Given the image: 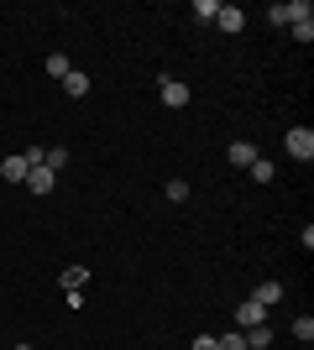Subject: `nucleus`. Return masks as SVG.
<instances>
[{"instance_id": "16", "label": "nucleus", "mask_w": 314, "mask_h": 350, "mask_svg": "<svg viewBox=\"0 0 314 350\" xmlns=\"http://www.w3.org/2000/svg\"><path fill=\"white\" fill-rule=\"evenodd\" d=\"M215 350H246V340H241V329H231V335L215 340Z\"/></svg>"}, {"instance_id": "21", "label": "nucleus", "mask_w": 314, "mask_h": 350, "mask_svg": "<svg viewBox=\"0 0 314 350\" xmlns=\"http://www.w3.org/2000/svg\"><path fill=\"white\" fill-rule=\"evenodd\" d=\"M11 350H31V345H11Z\"/></svg>"}, {"instance_id": "18", "label": "nucleus", "mask_w": 314, "mask_h": 350, "mask_svg": "<svg viewBox=\"0 0 314 350\" xmlns=\"http://www.w3.org/2000/svg\"><path fill=\"white\" fill-rule=\"evenodd\" d=\"M288 31H293L299 42H314V16H309V21H293V27H288Z\"/></svg>"}, {"instance_id": "9", "label": "nucleus", "mask_w": 314, "mask_h": 350, "mask_svg": "<svg viewBox=\"0 0 314 350\" xmlns=\"http://www.w3.org/2000/svg\"><path fill=\"white\" fill-rule=\"evenodd\" d=\"M252 157H257L252 142H231V162H236V167H252Z\"/></svg>"}, {"instance_id": "17", "label": "nucleus", "mask_w": 314, "mask_h": 350, "mask_svg": "<svg viewBox=\"0 0 314 350\" xmlns=\"http://www.w3.org/2000/svg\"><path fill=\"white\" fill-rule=\"evenodd\" d=\"M168 199H173V204H183V199H189V183H183V178H173V183H168Z\"/></svg>"}, {"instance_id": "1", "label": "nucleus", "mask_w": 314, "mask_h": 350, "mask_svg": "<svg viewBox=\"0 0 314 350\" xmlns=\"http://www.w3.org/2000/svg\"><path fill=\"white\" fill-rule=\"evenodd\" d=\"M283 146H288V157H293V162H309L314 157V131H309V126H293V131L283 136Z\"/></svg>"}, {"instance_id": "12", "label": "nucleus", "mask_w": 314, "mask_h": 350, "mask_svg": "<svg viewBox=\"0 0 314 350\" xmlns=\"http://www.w3.org/2000/svg\"><path fill=\"white\" fill-rule=\"evenodd\" d=\"M42 167H53V173L68 167V146H47V152H42Z\"/></svg>"}, {"instance_id": "13", "label": "nucleus", "mask_w": 314, "mask_h": 350, "mask_svg": "<svg viewBox=\"0 0 314 350\" xmlns=\"http://www.w3.org/2000/svg\"><path fill=\"white\" fill-rule=\"evenodd\" d=\"M68 73H74V63L63 58V53H53V58H47V79H68Z\"/></svg>"}, {"instance_id": "3", "label": "nucleus", "mask_w": 314, "mask_h": 350, "mask_svg": "<svg viewBox=\"0 0 314 350\" xmlns=\"http://www.w3.org/2000/svg\"><path fill=\"white\" fill-rule=\"evenodd\" d=\"M27 173H31L27 152H16V157H5V162H0V178H5V183H27Z\"/></svg>"}, {"instance_id": "19", "label": "nucleus", "mask_w": 314, "mask_h": 350, "mask_svg": "<svg viewBox=\"0 0 314 350\" xmlns=\"http://www.w3.org/2000/svg\"><path fill=\"white\" fill-rule=\"evenodd\" d=\"M215 11H220L215 0H194V16H199V21H215Z\"/></svg>"}, {"instance_id": "5", "label": "nucleus", "mask_w": 314, "mask_h": 350, "mask_svg": "<svg viewBox=\"0 0 314 350\" xmlns=\"http://www.w3.org/2000/svg\"><path fill=\"white\" fill-rule=\"evenodd\" d=\"M215 21H220V31H241V27H246V11H241V5H220Z\"/></svg>"}, {"instance_id": "4", "label": "nucleus", "mask_w": 314, "mask_h": 350, "mask_svg": "<svg viewBox=\"0 0 314 350\" xmlns=\"http://www.w3.org/2000/svg\"><path fill=\"white\" fill-rule=\"evenodd\" d=\"M236 324H241V329H257V324H267V308L257 304V298H246V304L236 308Z\"/></svg>"}, {"instance_id": "11", "label": "nucleus", "mask_w": 314, "mask_h": 350, "mask_svg": "<svg viewBox=\"0 0 314 350\" xmlns=\"http://www.w3.org/2000/svg\"><path fill=\"white\" fill-rule=\"evenodd\" d=\"M63 89H68V94H74V100H79V94H90V73H68V79H63Z\"/></svg>"}, {"instance_id": "2", "label": "nucleus", "mask_w": 314, "mask_h": 350, "mask_svg": "<svg viewBox=\"0 0 314 350\" xmlns=\"http://www.w3.org/2000/svg\"><path fill=\"white\" fill-rule=\"evenodd\" d=\"M157 94H163V105L168 110H183V105H189V84H183V79H157Z\"/></svg>"}, {"instance_id": "7", "label": "nucleus", "mask_w": 314, "mask_h": 350, "mask_svg": "<svg viewBox=\"0 0 314 350\" xmlns=\"http://www.w3.org/2000/svg\"><path fill=\"white\" fill-rule=\"evenodd\" d=\"M27 189H31V193H53V167H42V162H37V167L27 173Z\"/></svg>"}, {"instance_id": "10", "label": "nucleus", "mask_w": 314, "mask_h": 350, "mask_svg": "<svg viewBox=\"0 0 314 350\" xmlns=\"http://www.w3.org/2000/svg\"><path fill=\"white\" fill-rule=\"evenodd\" d=\"M246 173H252V183H272V173H278V167H272L267 157H252V167H246Z\"/></svg>"}, {"instance_id": "8", "label": "nucleus", "mask_w": 314, "mask_h": 350, "mask_svg": "<svg viewBox=\"0 0 314 350\" xmlns=\"http://www.w3.org/2000/svg\"><path fill=\"white\" fill-rule=\"evenodd\" d=\"M90 282V267H63V293H79Z\"/></svg>"}, {"instance_id": "6", "label": "nucleus", "mask_w": 314, "mask_h": 350, "mask_svg": "<svg viewBox=\"0 0 314 350\" xmlns=\"http://www.w3.org/2000/svg\"><path fill=\"white\" fill-rule=\"evenodd\" d=\"M252 298H257V304H262V308H272V304H283V282H257V293H252Z\"/></svg>"}, {"instance_id": "15", "label": "nucleus", "mask_w": 314, "mask_h": 350, "mask_svg": "<svg viewBox=\"0 0 314 350\" xmlns=\"http://www.w3.org/2000/svg\"><path fill=\"white\" fill-rule=\"evenodd\" d=\"M267 21H272V27H293V16H288V0H283V5H267Z\"/></svg>"}, {"instance_id": "20", "label": "nucleus", "mask_w": 314, "mask_h": 350, "mask_svg": "<svg viewBox=\"0 0 314 350\" xmlns=\"http://www.w3.org/2000/svg\"><path fill=\"white\" fill-rule=\"evenodd\" d=\"M189 350H215V335H199V340H194Z\"/></svg>"}, {"instance_id": "14", "label": "nucleus", "mask_w": 314, "mask_h": 350, "mask_svg": "<svg viewBox=\"0 0 314 350\" xmlns=\"http://www.w3.org/2000/svg\"><path fill=\"white\" fill-rule=\"evenodd\" d=\"M293 340H299V345H309V340H314V319H309V314L293 319Z\"/></svg>"}]
</instances>
